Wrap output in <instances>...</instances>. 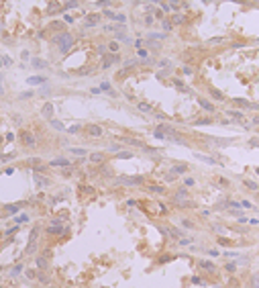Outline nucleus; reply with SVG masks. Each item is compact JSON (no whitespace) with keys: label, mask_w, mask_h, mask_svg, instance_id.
Returning a JSON list of instances; mask_svg holds the SVG:
<instances>
[{"label":"nucleus","mask_w":259,"mask_h":288,"mask_svg":"<svg viewBox=\"0 0 259 288\" xmlns=\"http://www.w3.org/2000/svg\"><path fill=\"white\" fill-rule=\"evenodd\" d=\"M116 182H119V184H125V186H137V184L143 182V178H141V176H121Z\"/></svg>","instance_id":"f03ea898"},{"label":"nucleus","mask_w":259,"mask_h":288,"mask_svg":"<svg viewBox=\"0 0 259 288\" xmlns=\"http://www.w3.org/2000/svg\"><path fill=\"white\" fill-rule=\"evenodd\" d=\"M196 158H198V160H202V162H206V164H210V165L220 164V162H216L214 158H208V155H200V153H196Z\"/></svg>","instance_id":"a211bd4d"},{"label":"nucleus","mask_w":259,"mask_h":288,"mask_svg":"<svg viewBox=\"0 0 259 288\" xmlns=\"http://www.w3.org/2000/svg\"><path fill=\"white\" fill-rule=\"evenodd\" d=\"M90 162H94V164H100V162H104V153H100V151H96V153H90Z\"/></svg>","instance_id":"dca6fc26"},{"label":"nucleus","mask_w":259,"mask_h":288,"mask_svg":"<svg viewBox=\"0 0 259 288\" xmlns=\"http://www.w3.org/2000/svg\"><path fill=\"white\" fill-rule=\"evenodd\" d=\"M0 92H2V90H0Z\"/></svg>","instance_id":"5fc2aeb1"},{"label":"nucleus","mask_w":259,"mask_h":288,"mask_svg":"<svg viewBox=\"0 0 259 288\" xmlns=\"http://www.w3.org/2000/svg\"><path fill=\"white\" fill-rule=\"evenodd\" d=\"M249 288H259V272L249 276Z\"/></svg>","instance_id":"ddd939ff"},{"label":"nucleus","mask_w":259,"mask_h":288,"mask_svg":"<svg viewBox=\"0 0 259 288\" xmlns=\"http://www.w3.org/2000/svg\"><path fill=\"white\" fill-rule=\"evenodd\" d=\"M222 41H224L222 37H212V39H210L208 43H210V45H216V43H222Z\"/></svg>","instance_id":"58836bf2"},{"label":"nucleus","mask_w":259,"mask_h":288,"mask_svg":"<svg viewBox=\"0 0 259 288\" xmlns=\"http://www.w3.org/2000/svg\"><path fill=\"white\" fill-rule=\"evenodd\" d=\"M151 192H157V194H163V186H149Z\"/></svg>","instance_id":"cd10ccee"},{"label":"nucleus","mask_w":259,"mask_h":288,"mask_svg":"<svg viewBox=\"0 0 259 288\" xmlns=\"http://www.w3.org/2000/svg\"><path fill=\"white\" fill-rule=\"evenodd\" d=\"M70 151H72L74 155H86V151H84V149H76V147H74V149H70Z\"/></svg>","instance_id":"f704fd0d"},{"label":"nucleus","mask_w":259,"mask_h":288,"mask_svg":"<svg viewBox=\"0 0 259 288\" xmlns=\"http://www.w3.org/2000/svg\"><path fill=\"white\" fill-rule=\"evenodd\" d=\"M41 113H43L45 119H49V121H51V119H53V104H51V102H47V104L43 106V110H41Z\"/></svg>","instance_id":"9d476101"},{"label":"nucleus","mask_w":259,"mask_h":288,"mask_svg":"<svg viewBox=\"0 0 259 288\" xmlns=\"http://www.w3.org/2000/svg\"><path fill=\"white\" fill-rule=\"evenodd\" d=\"M208 255H212V257H218V249H208Z\"/></svg>","instance_id":"c03bdc74"},{"label":"nucleus","mask_w":259,"mask_h":288,"mask_svg":"<svg viewBox=\"0 0 259 288\" xmlns=\"http://www.w3.org/2000/svg\"><path fill=\"white\" fill-rule=\"evenodd\" d=\"M0 63H2V66H10V57H6V55L0 53Z\"/></svg>","instance_id":"c756f323"},{"label":"nucleus","mask_w":259,"mask_h":288,"mask_svg":"<svg viewBox=\"0 0 259 288\" xmlns=\"http://www.w3.org/2000/svg\"><path fill=\"white\" fill-rule=\"evenodd\" d=\"M192 284H200V286H204V284H206V280H202V278L194 276V278H192Z\"/></svg>","instance_id":"c85d7f7f"},{"label":"nucleus","mask_w":259,"mask_h":288,"mask_svg":"<svg viewBox=\"0 0 259 288\" xmlns=\"http://www.w3.org/2000/svg\"><path fill=\"white\" fill-rule=\"evenodd\" d=\"M100 23V14H88L86 16V25L92 27V25H98Z\"/></svg>","instance_id":"f8f14e48"},{"label":"nucleus","mask_w":259,"mask_h":288,"mask_svg":"<svg viewBox=\"0 0 259 288\" xmlns=\"http://www.w3.org/2000/svg\"><path fill=\"white\" fill-rule=\"evenodd\" d=\"M33 66H35V68H45L47 63H45L43 59H33Z\"/></svg>","instance_id":"7c9ffc66"},{"label":"nucleus","mask_w":259,"mask_h":288,"mask_svg":"<svg viewBox=\"0 0 259 288\" xmlns=\"http://www.w3.org/2000/svg\"><path fill=\"white\" fill-rule=\"evenodd\" d=\"M23 139H25V143H27V145H31V147L35 145V139H33V135H29V133H25V135H23Z\"/></svg>","instance_id":"b1692460"},{"label":"nucleus","mask_w":259,"mask_h":288,"mask_svg":"<svg viewBox=\"0 0 259 288\" xmlns=\"http://www.w3.org/2000/svg\"><path fill=\"white\" fill-rule=\"evenodd\" d=\"M72 164V162H67V160H53L51 165H59V168H67V165Z\"/></svg>","instance_id":"4be33fe9"},{"label":"nucleus","mask_w":259,"mask_h":288,"mask_svg":"<svg viewBox=\"0 0 259 288\" xmlns=\"http://www.w3.org/2000/svg\"><path fill=\"white\" fill-rule=\"evenodd\" d=\"M55 43L59 45V49L65 53V51H70V47L74 45V37L70 35V33H61V35H57L55 37Z\"/></svg>","instance_id":"f257e3e1"},{"label":"nucleus","mask_w":259,"mask_h":288,"mask_svg":"<svg viewBox=\"0 0 259 288\" xmlns=\"http://www.w3.org/2000/svg\"><path fill=\"white\" fill-rule=\"evenodd\" d=\"M216 243H220V245H224V247H235V245H239L235 239H228V237H222V235L216 239Z\"/></svg>","instance_id":"1a4fd4ad"},{"label":"nucleus","mask_w":259,"mask_h":288,"mask_svg":"<svg viewBox=\"0 0 259 288\" xmlns=\"http://www.w3.org/2000/svg\"><path fill=\"white\" fill-rule=\"evenodd\" d=\"M51 127H55V129H57V131H63V129H65V127H63V125L59 123V121H55V119H51Z\"/></svg>","instance_id":"bb28decb"},{"label":"nucleus","mask_w":259,"mask_h":288,"mask_svg":"<svg viewBox=\"0 0 259 288\" xmlns=\"http://www.w3.org/2000/svg\"><path fill=\"white\" fill-rule=\"evenodd\" d=\"M243 184H245L249 190H255V192L259 190V184L255 182V180H249V178H245V180H243Z\"/></svg>","instance_id":"2eb2a0df"},{"label":"nucleus","mask_w":259,"mask_h":288,"mask_svg":"<svg viewBox=\"0 0 259 288\" xmlns=\"http://www.w3.org/2000/svg\"><path fill=\"white\" fill-rule=\"evenodd\" d=\"M18 208H21V206H18V205H12V206H6V210H8V212H10V215H14V212H16V210H18Z\"/></svg>","instance_id":"473e14b6"},{"label":"nucleus","mask_w":259,"mask_h":288,"mask_svg":"<svg viewBox=\"0 0 259 288\" xmlns=\"http://www.w3.org/2000/svg\"><path fill=\"white\" fill-rule=\"evenodd\" d=\"M182 227H184V229H194V223H192L190 219H182Z\"/></svg>","instance_id":"a878e982"},{"label":"nucleus","mask_w":259,"mask_h":288,"mask_svg":"<svg viewBox=\"0 0 259 288\" xmlns=\"http://www.w3.org/2000/svg\"><path fill=\"white\" fill-rule=\"evenodd\" d=\"M231 231H235V233H241V235H245V233H249V227H241V225H233V227H231Z\"/></svg>","instance_id":"6ab92c4d"},{"label":"nucleus","mask_w":259,"mask_h":288,"mask_svg":"<svg viewBox=\"0 0 259 288\" xmlns=\"http://www.w3.org/2000/svg\"><path fill=\"white\" fill-rule=\"evenodd\" d=\"M224 257H239V251H224Z\"/></svg>","instance_id":"c9c22d12"},{"label":"nucleus","mask_w":259,"mask_h":288,"mask_svg":"<svg viewBox=\"0 0 259 288\" xmlns=\"http://www.w3.org/2000/svg\"><path fill=\"white\" fill-rule=\"evenodd\" d=\"M137 108H139L141 113H147V115H151V113H153V106H151L149 102H139V104H137Z\"/></svg>","instance_id":"9b49d317"},{"label":"nucleus","mask_w":259,"mask_h":288,"mask_svg":"<svg viewBox=\"0 0 259 288\" xmlns=\"http://www.w3.org/2000/svg\"><path fill=\"white\" fill-rule=\"evenodd\" d=\"M186 170H188V165L186 164H177V165H173V174H175V176H177V174H184V172H186Z\"/></svg>","instance_id":"aec40b11"},{"label":"nucleus","mask_w":259,"mask_h":288,"mask_svg":"<svg viewBox=\"0 0 259 288\" xmlns=\"http://www.w3.org/2000/svg\"><path fill=\"white\" fill-rule=\"evenodd\" d=\"M173 21H175V23H182V21H184V16H180V14H175V16H173Z\"/></svg>","instance_id":"3c124183"},{"label":"nucleus","mask_w":259,"mask_h":288,"mask_svg":"<svg viewBox=\"0 0 259 288\" xmlns=\"http://www.w3.org/2000/svg\"><path fill=\"white\" fill-rule=\"evenodd\" d=\"M27 82H29V84H33V86H37V84H43V82H45V78H43V76H33V78H29Z\"/></svg>","instance_id":"412c9836"},{"label":"nucleus","mask_w":259,"mask_h":288,"mask_svg":"<svg viewBox=\"0 0 259 288\" xmlns=\"http://www.w3.org/2000/svg\"><path fill=\"white\" fill-rule=\"evenodd\" d=\"M102 14H104L106 19H110V21H116V23H125V21H127L125 14H119V12H112V10H104Z\"/></svg>","instance_id":"39448f33"},{"label":"nucleus","mask_w":259,"mask_h":288,"mask_svg":"<svg viewBox=\"0 0 259 288\" xmlns=\"http://www.w3.org/2000/svg\"><path fill=\"white\" fill-rule=\"evenodd\" d=\"M121 147H123V145H110L108 149H110V151H121Z\"/></svg>","instance_id":"de8ad7c7"},{"label":"nucleus","mask_w":259,"mask_h":288,"mask_svg":"<svg viewBox=\"0 0 259 288\" xmlns=\"http://www.w3.org/2000/svg\"><path fill=\"white\" fill-rule=\"evenodd\" d=\"M184 184H186V186H194V178H186Z\"/></svg>","instance_id":"37998d69"},{"label":"nucleus","mask_w":259,"mask_h":288,"mask_svg":"<svg viewBox=\"0 0 259 288\" xmlns=\"http://www.w3.org/2000/svg\"><path fill=\"white\" fill-rule=\"evenodd\" d=\"M163 29H165V31H172V23H167V21H163Z\"/></svg>","instance_id":"49530a36"},{"label":"nucleus","mask_w":259,"mask_h":288,"mask_svg":"<svg viewBox=\"0 0 259 288\" xmlns=\"http://www.w3.org/2000/svg\"><path fill=\"white\" fill-rule=\"evenodd\" d=\"M216 182H218V184H220L222 188H226V186H231V182H228L226 178H222V176H218V178H216Z\"/></svg>","instance_id":"393cba45"},{"label":"nucleus","mask_w":259,"mask_h":288,"mask_svg":"<svg viewBox=\"0 0 259 288\" xmlns=\"http://www.w3.org/2000/svg\"><path fill=\"white\" fill-rule=\"evenodd\" d=\"M170 63H172V61H170V59H161V61H159V63H157V66H159V68H167V66H170Z\"/></svg>","instance_id":"ea45409f"},{"label":"nucleus","mask_w":259,"mask_h":288,"mask_svg":"<svg viewBox=\"0 0 259 288\" xmlns=\"http://www.w3.org/2000/svg\"><path fill=\"white\" fill-rule=\"evenodd\" d=\"M198 104H200V106H202V108H204L206 113H214V110H216V108H214V104H212L210 100H206V98H202V96L198 98Z\"/></svg>","instance_id":"0eeeda50"},{"label":"nucleus","mask_w":259,"mask_h":288,"mask_svg":"<svg viewBox=\"0 0 259 288\" xmlns=\"http://www.w3.org/2000/svg\"><path fill=\"white\" fill-rule=\"evenodd\" d=\"M119 49H121L119 41H112L110 45H108V51H110V53H119Z\"/></svg>","instance_id":"5701e85b"},{"label":"nucleus","mask_w":259,"mask_h":288,"mask_svg":"<svg viewBox=\"0 0 259 288\" xmlns=\"http://www.w3.org/2000/svg\"><path fill=\"white\" fill-rule=\"evenodd\" d=\"M145 23H147V25H151V23H153V16H151V12H149V16H145Z\"/></svg>","instance_id":"09e8293b"},{"label":"nucleus","mask_w":259,"mask_h":288,"mask_svg":"<svg viewBox=\"0 0 259 288\" xmlns=\"http://www.w3.org/2000/svg\"><path fill=\"white\" fill-rule=\"evenodd\" d=\"M86 131L92 135V137H102V135H104V129L98 127V125H90V127H86Z\"/></svg>","instance_id":"6e6552de"},{"label":"nucleus","mask_w":259,"mask_h":288,"mask_svg":"<svg viewBox=\"0 0 259 288\" xmlns=\"http://www.w3.org/2000/svg\"><path fill=\"white\" fill-rule=\"evenodd\" d=\"M253 125H259V115L255 117V119H253Z\"/></svg>","instance_id":"603ef678"},{"label":"nucleus","mask_w":259,"mask_h":288,"mask_svg":"<svg viewBox=\"0 0 259 288\" xmlns=\"http://www.w3.org/2000/svg\"><path fill=\"white\" fill-rule=\"evenodd\" d=\"M37 266H39V268H45V266H47V262H45L43 257H39V262H37Z\"/></svg>","instance_id":"a18cd8bd"},{"label":"nucleus","mask_w":259,"mask_h":288,"mask_svg":"<svg viewBox=\"0 0 259 288\" xmlns=\"http://www.w3.org/2000/svg\"><path fill=\"white\" fill-rule=\"evenodd\" d=\"M247 225H259V219H249V223Z\"/></svg>","instance_id":"8fccbe9b"},{"label":"nucleus","mask_w":259,"mask_h":288,"mask_svg":"<svg viewBox=\"0 0 259 288\" xmlns=\"http://www.w3.org/2000/svg\"><path fill=\"white\" fill-rule=\"evenodd\" d=\"M119 158H121V160H127V158H133V153H129V151H121Z\"/></svg>","instance_id":"4c0bfd02"},{"label":"nucleus","mask_w":259,"mask_h":288,"mask_svg":"<svg viewBox=\"0 0 259 288\" xmlns=\"http://www.w3.org/2000/svg\"><path fill=\"white\" fill-rule=\"evenodd\" d=\"M65 6H67V8H74V6H78V0H70Z\"/></svg>","instance_id":"79ce46f5"},{"label":"nucleus","mask_w":259,"mask_h":288,"mask_svg":"<svg viewBox=\"0 0 259 288\" xmlns=\"http://www.w3.org/2000/svg\"><path fill=\"white\" fill-rule=\"evenodd\" d=\"M210 96H212L214 100H224V98H226V96H224L220 90H216V88H210Z\"/></svg>","instance_id":"f3484780"},{"label":"nucleus","mask_w":259,"mask_h":288,"mask_svg":"<svg viewBox=\"0 0 259 288\" xmlns=\"http://www.w3.org/2000/svg\"><path fill=\"white\" fill-rule=\"evenodd\" d=\"M249 145H253V147H259V137H255V139H249Z\"/></svg>","instance_id":"a19ab883"},{"label":"nucleus","mask_w":259,"mask_h":288,"mask_svg":"<svg viewBox=\"0 0 259 288\" xmlns=\"http://www.w3.org/2000/svg\"><path fill=\"white\" fill-rule=\"evenodd\" d=\"M177 243H180V245L184 247V245H190L192 241H190V239H186V237H180V239H177Z\"/></svg>","instance_id":"2f4dec72"},{"label":"nucleus","mask_w":259,"mask_h":288,"mask_svg":"<svg viewBox=\"0 0 259 288\" xmlns=\"http://www.w3.org/2000/svg\"><path fill=\"white\" fill-rule=\"evenodd\" d=\"M224 115L228 119H233V121H243L245 119V113L243 110H237V108H228V110H224Z\"/></svg>","instance_id":"20e7f679"},{"label":"nucleus","mask_w":259,"mask_h":288,"mask_svg":"<svg viewBox=\"0 0 259 288\" xmlns=\"http://www.w3.org/2000/svg\"><path fill=\"white\" fill-rule=\"evenodd\" d=\"M233 102H235L237 106H241V108H257V104H253V102H249V100H245V98H233Z\"/></svg>","instance_id":"423d86ee"},{"label":"nucleus","mask_w":259,"mask_h":288,"mask_svg":"<svg viewBox=\"0 0 259 288\" xmlns=\"http://www.w3.org/2000/svg\"><path fill=\"white\" fill-rule=\"evenodd\" d=\"M65 131H67V133H78V131H80V125H72V127L65 129Z\"/></svg>","instance_id":"72a5a7b5"},{"label":"nucleus","mask_w":259,"mask_h":288,"mask_svg":"<svg viewBox=\"0 0 259 288\" xmlns=\"http://www.w3.org/2000/svg\"><path fill=\"white\" fill-rule=\"evenodd\" d=\"M173 257L172 255H161V257H159V264H165V262H172Z\"/></svg>","instance_id":"e433bc0d"},{"label":"nucleus","mask_w":259,"mask_h":288,"mask_svg":"<svg viewBox=\"0 0 259 288\" xmlns=\"http://www.w3.org/2000/svg\"><path fill=\"white\" fill-rule=\"evenodd\" d=\"M255 172H257V174H259V168H255Z\"/></svg>","instance_id":"864d4df0"},{"label":"nucleus","mask_w":259,"mask_h":288,"mask_svg":"<svg viewBox=\"0 0 259 288\" xmlns=\"http://www.w3.org/2000/svg\"><path fill=\"white\" fill-rule=\"evenodd\" d=\"M237 268H239V262H226V264H224V270H226L228 274H235Z\"/></svg>","instance_id":"4468645a"},{"label":"nucleus","mask_w":259,"mask_h":288,"mask_svg":"<svg viewBox=\"0 0 259 288\" xmlns=\"http://www.w3.org/2000/svg\"><path fill=\"white\" fill-rule=\"evenodd\" d=\"M198 268L206 270L208 274H214V272H216V264H214V262H210V259H198Z\"/></svg>","instance_id":"7ed1b4c3"}]
</instances>
